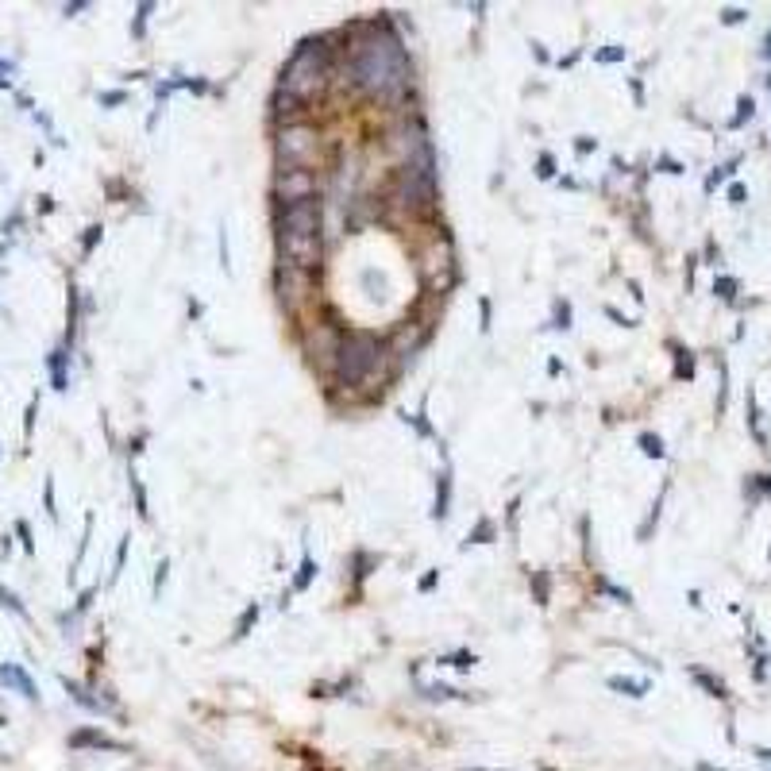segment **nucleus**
Instances as JSON below:
<instances>
[{
    "mask_svg": "<svg viewBox=\"0 0 771 771\" xmlns=\"http://www.w3.org/2000/svg\"><path fill=\"white\" fill-rule=\"evenodd\" d=\"M351 81L363 93L405 96L409 89V58L401 50V39L386 31L382 23H371V35L355 43L351 50Z\"/></svg>",
    "mask_w": 771,
    "mask_h": 771,
    "instance_id": "f257e3e1",
    "label": "nucleus"
},
{
    "mask_svg": "<svg viewBox=\"0 0 771 771\" xmlns=\"http://www.w3.org/2000/svg\"><path fill=\"white\" fill-rule=\"evenodd\" d=\"M332 77V55H328V43L324 39H305L297 47V55L289 58L286 74H282V89L297 101H309V96L324 93Z\"/></svg>",
    "mask_w": 771,
    "mask_h": 771,
    "instance_id": "f03ea898",
    "label": "nucleus"
},
{
    "mask_svg": "<svg viewBox=\"0 0 771 771\" xmlns=\"http://www.w3.org/2000/svg\"><path fill=\"white\" fill-rule=\"evenodd\" d=\"M378 363H386V344L374 336V332H366V328L344 332V344H339L332 378H336L339 386H363L374 371H378Z\"/></svg>",
    "mask_w": 771,
    "mask_h": 771,
    "instance_id": "7ed1b4c3",
    "label": "nucleus"
},
{
    "mask_svg": "<svg viewBox=\"0 0 771 771\" xmlns=\"http://www.w3.org/2000/svg\"><path fill=\"white\" fill-rule=\"evenodd\" d=\"M317 147H320L317 128H309V124H286L282 131H278L274 154H278V162H282V170H286V166L293 170V166H309L313 154H317Z\"/></svg>",
    "mask_w": 771,
    "mask_h": 771,
    "instance_id": "20e7f679",
    "label": "nucleus"
},
{
    "mask_svg": "<svg viewBox=\"0 0 771 771\" xmlns=\"http://www.w3.org/2000/svg\"><path fill=\"white\" fill-rule=\"evenodd\" d=\"M320 220H324V208L317 197L293 201V205L278 208V235H286V240H309V235H320Z\"/></svg>",
    "mask_w": 771,
    "mask_h": 771,
    "instance_id": "39448f33",
    "label": "nucleus"
},
{
    "mask_svg": "<svg viewBox=\"0 0 771 771\" xmlns=\"http://www.w3.org/2000/svg\"><path fill=\"white\" fill-rule=\"evenodd\" d=\"M274 289H278V297H282V305L293 313V309H301V305L313 297V274H309V270H297V266H286V262H278V270H274Z\"/></svg>",
    "mask_w": 771,
    "mask_h": 771,
    "instance_id": "423d86ee",
    "label": "nucleus"
},
{
    "mask_svg": "<svg viewBox=\"0 0 771 771\" xmlns=\"http://www.w3.org/2000/svg\"><path fill=\"white\" fill-rule=\"evenodd\" d=\"M320 235H309V240H286L278 235V255H282L286 266H297V270H317L320 266Z\"/></svg>",
    "mask_w": 771,
    "mask_h": 771,
    "instance_id": "0eeeda50",
    "label": "nucleus"
},
{
    "mask_svg": "<svg viewBox=\"0 0 771 771\" xmlns=\"http://www.w3.org/2000/svg\"><path fill=\"white\" fill-rule=\"evenodd\" d=\"M317 174L309 170V166H293V170H278L274 178V193L286 201V205H293V201H305V197H317Z\"/></svg>",
    "mask_w": 771,
    "mask_h": 771,
    "instance_id": "6e6552de",
    "label": "nucleus"
},
{
    "mask_svg": "<svg viewBox=\"0 0 771 771\" xmlns=\"http://www.w3.org/2000/svg\"><path fill=\"white\" fill-rule=\"evenodd\" d=\"M309 351H313V359H320V366L324 371H332L336 366V355H339V344H344V332L336 328V324H317V332H309Z\"/></svg>",
    "mask_w": 771,
    "mask_h": 771,
    "instance_id": "1a4fd4ad",
    "label": "nucleus"
},
{
    "mask_svg": "<svg viewBox=\"0 0 771 771\" xmlns=\"http://www.w3.org/2000/svg\"><path fill=\"white\" fill-rule=\"evenodd\" d=\"M451 262H455L451 243H448V240H436L432 247H428L424 255H420V278H424L428 286H436V270H440V274H448Z\"/></svg>",
    "mask_w": 771,
    "mask_h": 771,
    "instance_id": "9d476101",
    "label": "nucleus"
},
{
    "mask_svg": "<svg viewBox=\"0 0 771 771\" xmlns=\"http://www.w3.org/2000/svg\"><path fill=\"white\" fill-rule=\"evenodd\" d=\"M0 682H4V687H12L16 694H23V698H31V702H39V687H35V679L20 668V663H0Z\"/></svg>",
    "mask_w": 771,
    "mask_h": 771,
    "instance_id": "9b49d317",
    "label": "nucleus"
},
{
    "mask_svg": "<svg viewBox=\"0 0 771 771\" xmlns=\"http://www.w3.org/2000/svg\"><path fill=\"white\" fill-rule=\"evenodd\" d=\"M69 744H74V748H112V752H120V744L112 741V737H104L101 729H81V733H74V737H69Z\"/></svg>",
    "mask_w": 771,
    "mask_h": 771,
    "instance_id": "f8f14e48",
    "label": "nucleus"
},
{
    "mask_svg": "<svg viewBox=\"0 0 771 771\" xmlns=\"http://www.w3.org/2000/svg\"><path fill=\"white\" fill-rule=\"evenodd\" d=\"M448 513H451V471L444 467L440 486H436V510H432V517H436V521H444Z\"/></svg>",
    "mask_w": 771,
    "mask_h": 771,
    "instance_id": "ddd939ff",
    "label": "nucleus"
},
{
    "mask_svg": "<svg viewBox=\"0 0 771 771\" xmlns=\"http://www.w3.org/2000/svg\"><path fill=\"white\" fill-rule=\"evenodd\" d=\"M62 687L69 690V694H74V702H77V706H85V709H93V714H104V709H108V706H104V702H101V698H93V694H89V690H85V687H81V682H74V679H62Z\"/></svg>",
    "mask_w": 771,
    "mask_h": 771,
    "instance_id": "4468645a",
    "label": "nucleus"
},
{
    "mask_svg": "<svg viewBox=\"0 0 771 771\" xmlns=\"http://www.w3.org/2000/svg\"><path fill=\"white\" fill-rule=\"evenodd\" d=\"M609 690H621L629 698H644L648 694V679H629V675H613L609 679Z\"/></svg>",
    "mask_w": 771,
    "mask_h": 771,
    "instance_id": "2eb2a0df",
    "label": "nucleus"
},
{
    "mask_svg": "<svg viewBox=\"0 0 771 771\" xmlns=\"http://www.w3.org/2000/svg\"><path fill=\"white\" fill-rule=\"evenodd\" d=\"M66 347H58V351H50V359H47V366H50V382H55V390H66Z\"/></svg>",
    "mask_w": 771,
    "mask_h": 771,
    "instance_id": "dca6fc26",
    "label": "nucleus"
},
{
    "mask_svg": "<svg viewBox=\"0 0 771 771\" xmlns=\"http://www.w3.org/2000/svg\"><path fill=\"white\" fill-rule=\"evenodd\" d=\"M690 679H694L698 687H706V690H709V694H714V698H725V687H721V682H717V679H714V675H709V671H702V668H690Z\"/></svg>",
    "mask_w": 771,
    "mask_h": 771,
    "instance_id": "f3484780",
    "label": "nucleus"
},
{
    "mask_svg": "<svg viewBox=\"0 0 771 771\" xmlns=\"http://www.w3.org/2000/svg\"><path fill=\"white\" fill-rule=\"evenodd\" d=\"M301 104H305V101H297V96H289L286 89H278V93H274V116H293Z\"/></svg>",
    "mask_w": 771,
    "mask_h": 771,
    "instance_id": "a211bd4d",
    "label": "nucleus"
},
{
    "mask_svg": "<svg viewBox=\"0 0 771 771\" xmlns=\"http://www.w3.org/2000/svg\"><path fill=\"white\" fill-rule=\"evenodd\" d=\"M313 575H317V559L305 556V559H301V571H297V578H293V590H309Z\"/></svg>",
    "mask_w": 771,
    "mask_h": 771,
    "instance_id": "6ab92c4d",
    "label": "nucleus"
},
{
    "mask_svg": "<svg viewBox=\"0 0 771 771\" xmlns=\"http://www.w3.org/2000/svg\"><path fill=\"white\" fill-rule=\"evenodd\" d=\"M490 540H494V521L482 517V521L475 524V532H467V544H490Z\"/></svg>",
    "mask_w": 771,
    "mask_h": 771,
    "instance_id": "aec40b11",
    "label": "nucleus"
},
{
    "mask_svg": "<svg viewBox=\"0 0 771 771\" xmlns=\"http://www.w3.org/2000/svg\"><path fill=\"white\" fill-rule=\"evenodd\" d=\"M255 621H259V606H247V609H243V617L235 621V641H243V636L251 633V625H255Z\"/></svg>",
    "mask_w": 771,
    "mask_h": 771,
    "instance_id": "412c9836",
    "label": "nucleus"
},
{
    "mask_svg": "<svg viewBox=\"0 0 771 771\" xmlns=\"http://www.w3.org/2000/svg\"><path fill=\"white\" fill-rule=\"evenodd\" d=\"M0 602H4V609H12L16 617H23V621H28V609H23V602L16 598V594L8 590V586H0Z\"/></svg>",
    "mask_w": 771,
    "mask_h": 771,
    "instance_id": "4be33fe9",
    "label": "nucleus"
},
{
    "mask_svg": "<svg viewBox=\"0 0 771 771\" xmlns=\"http://www.w3.org/2000/svg\"><path fill=\"white\" fill-rule=\"evenodd\" d=\"M641 448H644V455H652V459H663V440H660V436L644 432L641 436Z\"/></svg>",
    "mask_w": 771,
    "mask_h": 771,
    "instance_id": "5701e85b",
    "label": "nucleus"
},
{
    "mask_svg": "<svg viewBox=\"0 0 771 771\" xmlns=\"http://www.w3.org/2000/svg\"><path fill=\"white\" fill-rule=\"evenodd\" d=\"M131 494H135V510H139V517H151V510H147V490H143V482H139L135 475H131Z\"/></svg>",
    "mask_w": 771,
    "mask_h": 771,
    "instance_id": "b1692460",
    "label": "nucleus"
},
{
    "mask_svg": "<svg viewBox=\"0 0 771 771\" xmlns=\"http://www.w3.org/2000/svg\"><path fill=\"white\" fill-rule=\"evenodd\" d=\"M625 58V47H606V50H594V62L609 66V62H621Z\"/></svg>",
    "mask_w": 771,
    "mask_h": 771,
    "instance_id": "393cba45",
    "label": "nucleus"
},
{
    "mask_svg": "<svg viewBox=\"0 0 771 771\" xmlns=\"http://www.w3.org/2000/svg\"><path fill=\"white\" fill-rule=\"evenodd\" d=\"M424 698H432V702H444V698H455V690L444 687V682H432V687H424Z\"/></svg>",
    "mask_w": 771,
    "mask_h": 771,
    "instance_id": "a878e982",
    "label": "nucleus"
},
{
    "mask_svg": "<svg viewBox=\"0 0 771 771\" xmlns=\"http://www.w3.org/2000/svg\"><path fill=\"white\" fill-rule=\"evenodd\" d=\"M532 586H536V602H540V606H548V571H536Z\"/></svg>",
    "mask_w": 771,
    "mask_h": 771,
    "instance_id": "bb28decb",
    "label": "nucleus"
},
{
    "mask_svg": "<svg viewBox=\"0 0 771 771\" xmlns=\"http://www.w3.org/2000/svg\"><path fill=\"white\" fill-rule=\"evenodd\" d=\"M444 663H451V668L467 671V668H475V652H455L451 660H444Z\"/></svg>",
    "mask_w": 771,
    "mask_h": 771,
    "instance_id": "cd10ccee",
    "label": "nucleus"
},
{
    "mask_svg": "<svg viewBox=\"0 0 771 771\" xmlns=\"http://www.w3.org/2000/svg\"><path fill=\"white\" fill-rule=\"evenodd\" d=\"M96 243H101V227H89V232H85V240H81V255H89V251L96 247Z\"/></svg>",
    "mask_w": 771,
    "mask_h": 771,
    "instance_id": "c85d7f7f",
    "label": "nucleus"
},
{
    "mask_svg": "<svg viewBox=\"0 0 771 771\" xmlns=\"http://www.w3.org/2000/svg\"><path fill=\"white\" fill-rule=\"evenodd\" d=\"M154 8L151 4H139V16H135V39H143V28H147V16H151Z\"/></svg>",
    "mask_w": 771,
    "mask_h": 771,
    "instance_id": "c756f323",
    "label": "nucleus"
},
{
    "mask_svg": "<svg viewBox=\"0 0 771 771\" xmlns=\"http://www.w3.org/2000/svg\"><path fill=\"white\" fill-rule=\"evenodd\" d=\"M401 420H405V424H413L420 436H432V424H424V420H420V413L417 417H409V413H401Z\"/></svg>",
    "mask_w": 771,
    "mask_h": 771,
    "instance_id": "7c9ffc66",
    "label": "nucleus"
},
{
    "mask_svg": "<svg viewBox=\"0 0 771 771\" xmlns=\"http://www.w3.org/2000/svg\"><path fill=\"white\" fill-rule=\"evenodd\" d=\"M128 544H131V536H124V540H120V548H116V571H112V578H116L120 571H124V559H128Z\"/></svg>",
    "mask_w": 771,
    "mask_h": 771,
    "instance_id": "2f4dec72",
    "label": "nucleus"
},
{
    "mask_svg": "<svg viewBox=\"0 0 771 771\" xmlns=\"http://www.w3.org/2000/svg\"><path fill=\"white\" fill-rule=\"evenodd\" d=\"M714 289H717V293L725 297V301H729V297L737 293V282H733V278H717V286H714Z\"/></svg>",
    "mask_w": 771,
    "mask_h": 771,
    "instance_id": "473e14b6",
    "label": "nucleus"
},
{
    "mask_svg": "<svg viewBox=\"0 0 771 771\" xmlns=\"http://www.w3.org/2000/svg\"><path fill=\"white\" fill-rule=\"evenodd\" d=\"M536 174H540V178H551V174H556V162H551V154H540Z\"/></svg>",
    "mask_w": 771,
    "mask_h": 771,
    "instance_id": "72a5a7b5",
    "label": "nucleus"
},
{
    "mask_svg": "<svg viewBox=\"0 0 771 771\" xmlns=\"http://www.w3.org/2000/svg\"><path fill=\"white\" fill-rule=\"evenodd\" d=\"M556 328H563V332L571 328V309H567V305H559V309H556Z\"/></svg>",
    "mask_w": 771,
    "mask_h": 771,
    "instance_id": "f704fd0d",
    "label": "nucleus"
},
{
    "mask_svg": "<svg viewBox=\"0 0 771 771\" xmlns=\"http://www.w3.org/2000/svg\"><path fill=\"white\" fill-rule=\"evenodd\" d=\"M748 116H752V101H748V96H741V112H737V120H733V128H741Z\"/></svg>",
    "mask_w": 771,
    "mask_h": 771,
    "instance_id": "c9c22d12",
    "label": "nucleus"
},
{
    "mask_svg": "<svg viewBox=\"0 0 771 771\" xmlns=\"http://www.w3.org/2000/svg\"><path fill=\"white\" fill-rule=\"evenodd\" d=\"M8 85H12V62L0 58V89H8Z\"/></svg>",
    "mask_w": 771,
    "mask_h": 771,
    "instance_id": "e433bc0d",
    "label": "nucleus"
},
{
    "mask_svg": "<svg viewBox=\"0 0 771 771\" xmlns=\"http://www.w3.org/2000/svg\"><path fill=\"white\" fill-rule=\"evenodd\" d=\"M128 101V93H120V89H112V93H101V104H124Z\"/></svg>",
    "mask_w": 771,
    "mask_h": 771,
    "instance_id": "4c0bfd02",
    "label": "nucleus"
},
{
    "mask_svg": "<svg viewBox=\"0 0 771 771\" xmlns=\"http://www.w3.org/2000/svg\"><path fill=\"white\" fill-rule=\"evenodd\" d=\"M16 532H20V540H23V548H28V551H31L35 544H31V529H28V521H20V524H16Z\"/></svg>",
    "mask_w": 771,
    "mask_h": 771,
    "instance_id": "58836bf2",
    "label": "nucleus"
},
{
    "mask_svg": "<svg viewBox=\"0 0 771 771\" xmlns=\"http://www.w3.org/2000/svg\"><path fill=\"white\" fill-rule=\"evenodd\" d=\"M744 197H748V189H744V186H729V201H733V205H744Z\"/></svg>",
    "mask_w": 771,
    "mask_h": 771,
    "instance_id": "ea45409f",
    "label": "nucleus"
},
{
    "mask_svg": "<svg viewBox=\"0 0 771 771\" xmlns=\"http://www.w3.org/2000/svg\"><path fill=\"white\" fill-rule=\"evenodd\" d=\"M744 16H748V12H741V8H725V16H721V20H725V23H741Z\"/></svg>",
    "mask_w": 771,
    "mask_h": 771,
    "instance_id": "a19ab883",
    "label": "nucleus"
},
{
    "mask_svg": "<svg viewBox=\"0 0 771 771\" xmlns=\"http://www.w3.org/2000/svg\"><path fill=\"white\" fill-rule=\"evenodd\" d=\"M47 513L58 517V510H55V482H50V478H47Z\"/></svg>",
    "mask_w": 771,
    "mask_h": 771,
    "instance_id": "79ce46f5",
    "label": "nucleus"
},
{
    "mask_svg": "<svg viewBox=\"0 0 771 771\" xmlns=\"http://www.w3.org/2000/svg\"><path fill=\"white\" fill-rule=\"evenodd\" d=\"M602 590H606V594H613L617 602H633V598H629V590H617V586H609V583H602Z\"/></svg>",
    "mask_w": 771,
    "mask_h": 771,
    "instance_id": "37998d69",
    "label": "nucleus"
},
{
    "mask_svg": "<svg viewBox=\"0 0 771 771\" xmlns=\"http://www.w3.org/2000/svg\"><path fill=\"white\" fill-rule=\"evenodd\" d=\"M93 594H96V590H81V598H77V609H74V613H85V609H89Z\"/></svg>",
    "mask_w": 771,
    "mask_h": 771,
    "instance_id": "c03bdc74",
    "label": "nucleus"
},
{
    "mask_svg": "<svg viewBox=\"0 0 771 771\" xmlns=\"http://www.w3.org/2000/svg\"><path fill=\"white\" fill-rule=\"evenodd\" d=\"M606 317H609V320H617V324H621V328H633V320H629V317H621V313H617V309H606Z\"/></svg>",
    "mask_w": 771,
    "mask_h": 771,
    "instance_id": "a18cd8bd",
    "label": "nucleus"
},
{
    "mask_svg": "<svg viewBox=\"0 0 771 771\" xmlns=\"http://www.w3.org/2000/svg\"><path fill=\"white\" fill-rule=\"evenodd\" d=\"M486 328H490V301L482 297V332H486Z\"/></svg>",
    "mask_w": 771,
    "mask_h": 771,
    "instance_id": "49530a36",
    "label": "nucleus"
},
{
    "mask_svg": "<svg viewBox=\"0 0 771 771\" xmlns=\"http://www.w3.org/2000/svg\"><path fill=\"white\" fill-rule=\"evenodd\" d=\"M590 147H594V143H590V135H578V154H586Z\"/></svg>",
    "mask_w": 771,
    "mask_h": 771,
    "instance_id": "de8ad7c7",
    "label": "nucleus"
},
{
    "mask_svg": "<svg viewBox=\"0 0 771 771\" xmlns=\"http://www.w3.org/2000/svg\"><path fill=\"white\" fill-rule=\"evenodd\" d=\"M432 586H436V571H432V575H424V578H420V590H432Z\"/></svg>",
    "mask_w": 771,
    "mask_h": 771,
    "instance_id": "09e8293b",
    "label": "nucleus"
},
{
    "mask_svg": "<svg viewBox=\"0 0 771 771\" xmlns=\"http://www.w3.org/2000/svg\"><path fill=\"white\" fill-rule=\"evenodd\" d=\"M764 55H767V58H771V35H767V47H764Z\"/></svg>",
    "mask_w": 771,
    "mask_h": 771,
    "instance_id": "8fccbe9b",
    "label": "nucleus"
},
{
    "mask_svg": "<svg viewBox=\"0 0 771 771\" xmlns=\"http://www.w3.org/2000/svg\"><path fill=\"white\" fill-rule=\"evenodd\" d=\"M764 486H767V494H771V475H767V482H764Z\"/></svg>",
    "mask_w": 771,
    "mask_h": 771,
    "instance_id": "3c124183",
    "label": "nucleus"
},
{
    "mask_svg": "<svg viewBox=\"0 0 771 771\" xmlns=\"http://www.w3.org/2000/svg\"><path fill=\"white\" fill-rule=\"evenodd\" d=\"M467 771H486V767H467Z\"/></svg>",
    "mask_w": 771,
    "mask_h": 771,
    "instance_id": "603ef678",
    "label": "nucleus"
}]
</instances>
